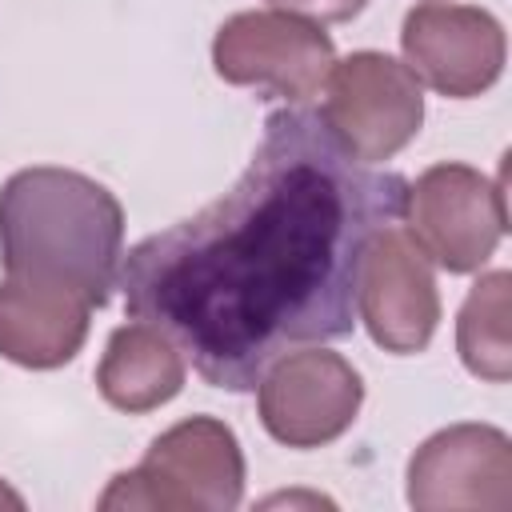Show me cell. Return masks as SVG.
Here are the masks:
<instances>
[{
  "mask_svg": "<svg viewBox=\"0 0 512 512\" xmlns=\"http://www.w3.org/2000/svg\"><path fill=\"white\" fill-rule=\"evenodd\" d=\"M356 316L376 348L416 356L432 344L440 324V288L428 256L392 220L364 244L356 272Z\"/></svg>",
  "mask_w": 512,
  "mask_h": 512,
  "instance_id": "ba28073f",
  "label": "cell"
},
{
  "mask_svg": "<svg viewBox=\"0 0 512 512\" xmlns=\"http://www.w3.org/2000/svg\"><path fill=\"white\" fill-rule=\"evenodd\" d=\"M332 64L336 44L324 24L280 8L236 12L212 36V68L224 84L256 88L284 104L320 96Z\"/></svg>",
  "mask_w": 512,
  "mask_h": 512,
  "instance_id": "8992f818",
  "label": "cell"
},
{
  "mask_svg": "<svg viewBox=\"0 0 512 512\" xmlns=\"http://www.w3.org/2000/svg\"><path fill=\"white\" fill-rule=\"evenodd\" d=\"M92 300L48 280L4 276L0 280V356L48 372L76 360L88 340Z\"/></svg>",
  "mask_w": 512,
  "mask_h": 512,
  "instance_id": "8fae6325",
  "label": "cell"
},
{
  "mask_svg": "<svg viewBox=\"0 0 512 512\" xmlns=\"http://www.w3.org/2000/svg\"><path fill=\"white\" fill-rule=\"evenodd\" d=\"M400 220L428 264L452 276L480 272L508 232L504 176L488 180L472 164L440 160L404 184Z\"/></svg>",
  "mask_w": 512,
  "mask_h": 512,
  "instance_id": "277c9868",
  "label": "cell"
},
{
  "mask_svg": "<svg viewBox=\"0 0 512 512\" xmlns=\"http://www.w3.org/2000/svg\"><path fill=\"white\" fill-rule=\"evenodd\" d=\"M124 260V208L100 180L32 164L0 184V264L108 304Z\"/></svg>",
  "mask_w": 512,
  "mask_h": 512,
  "instance_id": "7a4b0ae2",
  "label": "cell"
},
{
  "mask_svg": "<svg viewBox=\"0 0 512 512\" xmlns=\"http://www.w3.org/2000/svg\"><path fill=\"white\" fill-rule=\"evenodd\" d=\"M512 272H484L456 316V352L464 368L484 384H508L512 376Z\"/></svg>",
  "mask_w": 512,
  "mask_h": 512,
  "instance_id": "4fadbf2b",
  "label": "cell"
},
{
  "mask_svg": "<svg viewBox=\"0 0 512 512\" xmlns=\"http://www.w3.org/2000/svg\"><path fill=\"white\" fill-rule=\"evenodd\" d=\"M264 4L292 12V16H304V20H316V24H348L364 12L368 0H264Z\"/></svg>",
  "mask_w": 512,
  "mask_h": 512,
  "instance_id": "5bb4252c",
  "label": "cell"
},
{
  "mask_svg": "<svg viewBox=\"0 0 512 512\" xmlns=\"http://www.w3.org/2000/svg\"><path fill=\"white\" fill-rule=\"evenodd\" d=\"M404 184L356 164L320 112L280 108L228 192L120 260L124 308L204 384L248 392L280 352L352 336L364 244L400 220Z\"/></svg>",
  "mask_w": 512,
  "mask_h": 512,
  "instance_id": "6da1fadb",
  "label": "cell"
},
{
  "mask_svg": "<svg viewBox=\"0 0 512 512\" xmlns=\"http://www.w3.org/2000/svg\"><path fill=\"white\" fill-rule=\"evenodd\" d=\"M244 500V452L216 416H188L164 428L144 460L104 488L96 508L148 512H232Z\"/></svg>",
  "mask_w": 512,
  "mask_h": 512,
  "instance_id": "3957f363",
  "label": "cell"
},
{
  "mask_svg": "<svg viewBox=\"0 0 512 512\" xmlns=\"http://www.w3.org/2000/svg\"><path fill=\"white\" fill-rule=\"evenodd\" d=\"M364 404V376L340 352L300 344L280 352L256 380L264 432L284 448H324L340 440Z\"/></svg>",
  "mask_w": 512,
  "mask_h": 512,
  "instance_id": "52a82bcc",
  "label": "cell"
},
{
  "mask_svg": "<svg viewBox=\"0 0 512 512\" xmlns=\"http://www.w3.org/2000/svg\"><path fill=\"white\" fill-rule=\"evenodd\" d=\"M0 508H24V496L0 480Z\"/></svg>",
  "mask_w": 512,
  "mask_h": 512,
  "instance_id": "9a60e30c",
  "label": "cell"
},
{
  "mask_svg": "<svg viewBox=\"0 0 512 512\" xmlns=\"http://www.w3.org/2000/svg\"><path fill=\"white\" fill-rule=\"evenodd\" d=\"M408 504L416 512L512 508V440L496 424H448L408 460Z\"/></svg>",
  "mask_w": 512,
  "mask_h": 512,
  "instance_id": "30bf717a",
  "label": "cell"
},
{
  "mask_svg": "<svg viewBox=\"0 0 512 512\" xmlns=\"http://www.w3.org/2000/svg\"><path fill=\"white\" fill-rule=\"evenodd\" d=\"M400 48L420 88H432L448 100L484 96L508 60L504 24L488 8L444 0L408 8L400 24Z\"/></svg>",
  "mask_w": 512,
  "mask_h": 512,
  "instance_id": "9c48e42d",
  "label": "cell"
},
{
  "mask_svg": "<svg viewBox=\"0 0 512 512\" xmlns=\"http://www.w3.org/2000/svg\"><path fill=\"white\" fill-rule=\"evenodd\" d=\"M320 120L356 164H384L416 140L424 124V88L404 60L360 48L332 64Z\"/></svg>",
  "mask_w": 512,
  "mask_h": 512,
  "instance_id": "5b68a950",
  "label": "cell"
},
{
  "mask_svg": "<svg viewBox=\"0 0 512 512\" xmlns=\"http://www.w3.org/2000/svg\"><path fill=\"white\" fill-rule=\"evenodd\" d=\"M184 380H188L184 352L148 320L120 324L108 336L104 356L96 364L100 396L116 412H128V416H140V412H152L176 400Z\"/></svg>",
  "mask_w": 512,
  "mask_h": 512,
  "instance_id": "7c38bea8",
  "label": "cell"
}]
</instances>
